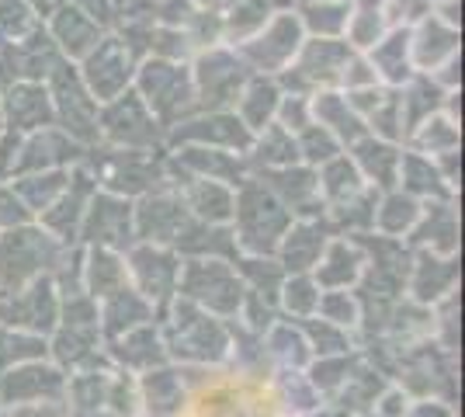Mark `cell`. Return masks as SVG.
<instances>
[{
  "label": "cell",
  "instance_id": "3",
  "mask_svg": "<svg viewBox=\"0 0 465 417\" xmlns=\"http://www.w3.org/2000/svg\"><path fill=\"white\" fill-rule=\"evenodd\" d=\"M243 278L236 275L230 261L223 258H192L181 261V275H177V296L202 306L205 313L226 320L243 310Z\"/></svg>",
  "mask_w": 465,
  "mask_h": 417
},
{
  "label": "cell",
  "instance_id": "5",
  "mask_svg": "<svg viewBox=\"0 0 465 417\" xmlns=\"http://www.w3.org/2000/svg\"><path fill=\"white\" fill-rule=\"evenodd\" d=\"M136 94L153 112V119L163 122L167 129L177 125V115H184L188 108H194L192 74L181 63L171 60L143 63V70L136 74Z\"/></svg>",
  "mask_w": 465,
  "mask_h": 417
},
{
  "label": "cell",
  "instance_id": "21",
  "mask_svg": "<svg viewBox=\"0 0 465 417\" xmlns=\"http://www.w3.org/2000/svg\"><path fill=\"white\" fill-rule=\"evenodd\" d=\"M327 243V223H320V219H292V226L285 230V237H282L274 254H282V268L289 275H299V272H312L316 268V261L323 258Z\"/></svg>",
  "mask_w": 465,
  "mask_h": 417
},
{
  "label": "cell",
  "instance_id": "30",
  "mask_svg": "<svg viewBox=\"0 0 465 417\" xmlns=\"http://www.w3.org/2000/svg\"><path fill=\"white\" fill-rule=\"evenodd\" d=\"M310 112H312V122L323 125L341 146H344V143L354 146L358 139H365V122L354 115V108L348 104V98L337 94V91L316 94V98L310 101Z\"/></svg>",
  "mask_w": 465,
  "mask_h": 417
},
{
  "label": "cell",
  "instance_id": "43",
  "mask_svg": "<svg viewBox=\"0 0 465 417\" xmlns=\"http://www.w3.org/2000/svg\"><path fill=\"white\" fill-rule=\"evenodd\" d=\"M413 143L420 146V154H424V157L455 154V150H459V125H455V119H445V115L424 119L420 125H417Z\"/></svg>",
  "mask_w": 465,
  "mask_h": 417
},
{
  "label": "cell",
  "instance_id": "37",
  "mask_svg": "<svg viewBox=\"0 0 465 417\" xmlns=\"http://www.w3.org/2000/svg\"><path fill=\"white\" fill-rule=\"evenodd\" d=\"M66 184H70V167H63V171H39V174H21L18 181H11V188L18 192V199L28 205L32 216H42L63 195Z\"/></svg>",
  "mask_w": 465,
  "mask_h": 417
},
{
  "label": "cell",
  "instance_id": "11",
  "mask_svg": "<svg viewBox=\"0 0 465 417\" xmlns=\"http://www.w3.org/2000/svg\"><path fill=\"white\" fill-rule=\"evenodd\" d=\"M247 80H251V70H247V63L240 60L236 53L209 49L198 60V70L192 74L194 104L198 108H209V112H223L226 104H236Z\"/></svg>",
  "mask_w": 465,
  "mask_h": 417
},
{
  "label": "cell",
  "instance_id": "55",
  "mask_svg": "<svg viewBox=\"0 0 465 417\" xmlns=\"http://www.w3.org/2000/svg\"><path fill=\"white\" fill-rule=\"evenodd\" d=\"M365 417H375V414H365Z\"/></svg>",
  "mask_w": 465,
  "mask_h": 417
},
{
  "label": "cell",
  "instance_id": "51",
  "mask_svg": "<svg viewBox=\"0 0 465 417\" xmlns=\"http://www.w3.org/2000/svg\"><path fill=\"white\" fill-rule=\"evenodd\" d=\"M11 417H63V400H59V403H28V407H15Z\"/></svg>",
  "mask_w": 465,
  "mask_h": 417
},
{
  "label": "cell",
  "instance_id": "39",
  "mask_svg": "<svg viewBox=\"0 0 465 417\" xmlns=\"http://www.w3.org/2000/svg\"><path fill=\"white\" fill-rule=\"evenodd\" d=\"M63 400H70L77 414H97V411L108 403V372L80 369L74 379H66ZM70 403H66V407H70Z\"/></svg>",
  "mask_w": 465,
  "mask_h": 417
},
{
  "label": "cell",
  "instance_id": "32",
  "mask_svg": "<svg viewBox=\"0 0 465 417\" xmlns=\"http://www.w3.org/2000/svg\"><path fill=\"white\" fill-rule=\"evenodd\" d=\"M455 275H459V268H455V254H430L424 251L420 258H417V268H413V282H410V293L417 303H438V299H445L455 293Z\"/></svg>",
  "mask_w": 465,
  "mask_h": 417
},
{
  "label": "cell",
  "instance_id": "23",
  "mask_svg": "<svg viewBox=\"0 0 465 417\" xmlns=\"http://www.w3.org/2000/svg\"><path fill=\"white\" fill-rule=\"evenodd\" d=\"M459 56V32L441 18H420V28L410 32V60L420 74H430Z\"/></svg>",
  "mask_w": 465,
  "mask_h": 417
},
{
  "label": "cell",
  "instance_id": "26",
  "mask_svg": "<svg viewBox=\"0 0 465 417\" xmlns=\"http://www.w3.org/2000/svg\"><path fill=\"white\" fill-rule=\"evenodd\" d=\"M184 205L192 219L198 223H213V226H226L232 219V209H236V192L232 184H223V181H209V178H192L184 184Z\"/></svg>",
  "mask_w": 465,
  "mask_h": 417
},
{
  "label": "cell",
  "instance_id": "18",
  "mask_svg": "<svg viewBox=\"0 0 465 417\" xmlns=\"http://www.w3.org/2000/svg\"><path fill=\"white\" fill-rule=\"evenodd\" d=\"M188 205L181 199V192H150L139 202L136 209V237L143 243H156V247H174V240L181 237V230L188 226Z\"/></svg>",
  "mask_w": 465,
  "mask_h": 417
},
{
  "label": "cell",
  "instance_id": "20",
  "mask_svg": "<svg viewBox=\"0 0 465 417\" xmlns=\"http://www.w3.org/2000/svg\"><path fill=\"white\" fill-rule=\"evenodd\" d=\"M97 192V181L84 171V167H74L70 171V184L63 188L59 195L45 213H42V230L49 237H56L59 243H74V237L80 233V223H84V213H87V202Z\"/></svg>",
  "mask_w": 465,
  "mask_h": 417
},
{
  "label": "cell",
  "instance_id": "38",
  "mask_svg": "<svg viewBox=\"0 0 465 417\" xmlns=\"http://www.w3.org/2000/svg\"><path fill=\"white\" fill-rule=\"evenodd\" d=\"M420 209H424V205L413 199V195H407V192L379 195V205H375V226L392 240L407 237L410 230L417 226V219H420Z\"/></svg>",
  "mask_w": 465,
  "mask_h": 417
},
{
  "label": "cell",
  "instance_id": "25",
  "mask_svg": "<svg viewBox=\"0 0 465 417\" xmlns=\"http://www.w3.org/2000/svg\"><path fill=\"white\" fill-rule=\"evenodd\" d=\"M351 160H354V167H358V174H361V181L369 184V188H382V192H392L396 188V181H400V160H403V154L389 143V139H375V136H365L354 143V154H351Z\"/></svg>",
  "mask_w": 465,
  "mask_h": 417
},
{
  "label": "cell",
  "instance_id": "48",
  "mask_svg": "<svg viewBox=\"0 0 465 417\" xmlns=\"http://www.w3.org/2000/svg\"><path fill=\"white\" fill-rule=\"evenodd\" d=\"M25 223H32L28 205L18 199V192L11 184H0V230H15V226H25Z\"/></svg>",
  "mask_w": 465,
  "mask_h": 417
},
{
  "label": "cell",
  "instance_id": "28",
  "mask_svg": "<svg viewBox=\"0 0 465 417\" xmlns=\"http://www.w3.org/2000/svg\"><path fill=\"white\" fill-rule=\"evenodd\" d=\"M101 303H104V310H97V317H101V334L112 341L122 338L125 331L143 327V323L153 320V306L139 296L133 285L118 289V293H112V296L101 299Z\"/></svg>",
  "mask_w": 465,
  "mask_h": 417
},
{
  "label": "cell",
  "instance_id": "1",
  "mask_svg": "<svg viewBox=\"0 0 465 417\" xmlns=\"http://www.w3.org/2000/svg\"><path fill=\"white\" fill-rule=\"evenodd\" d=\"M289 226L292 213L264 188V181L243 178L236 184V209H232L236 251L251 258H272Z\"/></svg>",
  "mask_w": 465,
  "mask_h": 417
},
{
  "label": "cell",
  "instance_id": "7",
  "mask_svg": "<svg viewBox=\"0 0 465 417\" xmlns=\"http://www.w3.org/2000/svg\"><path fill=\"white\" fill-rule=\"evenodd\" d=\"M0 323L35 338H49L59 323V289L53 278L42 275L18 293L0 296Z\"/></svg>",
  "mask_w": 465,
  "mask_h": 417
},
{
  "label": "cell",
  "instance_id": "53",
  "mask_svg": "<svg viewBox=\"0 0 465 417\" xmlns=\"http://www.w3.org/2000/svg\"><path fill=\"white\" fill-rule=\"evenodd\" d=\"M312 417H337V414H312Z\"/></svg>",
  "mask_w": 465,
  "mask_h": 417
},
{
  "label": "cell",
  "instance_id": "50",
  "mask_svg": "<svg viewBox=\"0 0 465 417\" xmlns=\"http://www.w3.org/2000/svg\"><path fill=\"white\" fill-rule=\"evenodd\" d=\"M407 417H451V407L441 400H417L413 407H407Z\"/></svg>",
  "mask_w": 465,
  "mask_h": 417
},
{
  "label": "cell",
  "instance_id": "2",
  "mask_svg": "<svg viewBox=\"0 0 465 417\" xmlns=\"http://www.w3.org/2000/svg\"><path fill=\"white\" fill-rule=\"evenodd\" d=\"M66 254V243L49 237L42 226H15V230H0V296L18 293L28 282L49 275V268H56Z\"/></svg>",
  "mask_w": 465,
  "mask_h": 417
},
{
  "label": "cell",
  "instance_id": "24",
  "mask_svg": "<svg viewBox=\"0 0 465 417\" xmlns=\"http://www.w3.org/2000/svg\"><path fill=\"white\" fill-rule=\"evenodd\" d=\"M49 39L66 60H84L97 42L104 39V28L87 15H80L77 7H59L49 18Z\"/></svg>",
  "mask_w": 465,
  "mask_h": 417
},
{
  "label": "cell",
  "instance_id": "9",
  "mask_svg": "<svg viewBox=\"0 0 465 417\" xmlns=\"http://www.w3.org/2000/svg\"><path fill=\"white\" fill-rule=\"evenodd\" d=\"M160 122L153 119V112L143 104L136 91H125L118 98L104 101L97 108V136L112 139L115 146L125 150H150L160 139Z\"/></svg>",
  "mask_w": 465,
  "mask_h": 417
},
{
  "label": "cell",
  "instance_id": "41",
  "mask_svg": "<svg viewBox=\"0 0 465 417\" xmlns=\"http://www.w3.org/2000/svg\"><path fill=\"white\" fill-rule=\"evenodd\" d=\"M278 293H282V306L299 320L316 317V306H320V296H323V289L316 285V278H312L310 272L289 275L285 282H282Z\"/></svg>",
  "mask_w": 465,
  "mask_h": 417
},
{
  "label": "cell",
  "instance_id": "46",
  "mask_svg": "<svg viewBox=\"0 0 465 417\" xmlns=\"http://www.w3.org/2000/svg\"><path fill=\"white\" fill-rule=\"evenodd\" d=\"M295 146H299V157L306 160L310 167H323L327 160L341 154V143L330 136L323 125H316V122H310L306 129L295 133Z\"/></svg>",
  "mask_w": 465,
  "mask_h": 417
},
{
  "label": "cell",
  "instance_id": "29",
  "mask_svg": "<svg viewBox=\"0 0 465 417\" xmlns=\"http://www.w3.org/2000/svg\"><path fill=\"white\" fill-rule=\"evenodd\" d=\"M112 358H118L129 369L150 372L156 365H163L171 355H167V344H163V338H160V331H156L153 323H143V327H133L122 338L112 341Z\"/></svg>",
  "mask_w": 465,
  "mask_h": 417
},
{
  "label": "cell",
  "instance_id": "34",
  "mask_svg": "<svg viewBox=\"0 0 465 417\" xmlns=\"http://www.w3.org/2000/svg\"><path fill=\"white\" fill-rule=\"evenodd\" d=\"M371 70L375 77L400 87L413 77V60H410V28H392V35H382V42L371 45Z\"/></svg>",
  "mask_w": 465,
  "mask_h": 417
},
{
  "label": "cell",
  "instance_id": "47",
  "mask_svg": "<svg viewBox=\"0 0 465 417\" xmlns=\"http://www.w3.org/2000/svg\"><path fill=\"white\" fill-rule=\"evenodd\" d=\"M39 28V18L21 0H0V35L7 42H18Z\"/></svg>",
  "mask_w": 465,
  "mask_h": 417
},
{
  "label": "cell",
  "instance_id": "49",
  "mask_svg": "<svg viewBox=\"0 0 465 417\" xmlns=\"http://www.w3.org/2000/svg\"><path fill=\"white\" fill-rule=\"evenodd\" d=\"M379 417H407V393L403 390H389L379 397Z\"/></svg>",
  "mask_w": 465,
  "mask_h": 417
},
{
  "label": "cell",
  "instance_id": "22",
  "mask_svg": "<svg viewBox=\"0 0 465 417\" xmlns=\"http://www.w3.org/2000/svg\"><path fill=\"white\" fill-rule=\"evenodd\" d=\"M365 264H369V261L361 254V243L333 237L327 243V251H323V258L316 261V268H312L310 275L316 278V285H320L323 293H330V289H351V285L361 282Z\"/></svg>",
  "mask_w": 465,
  "mask_h": 417
},
{
  "label": "cell",
  "instance_id": "16",
  "mask_svg": "<svg viewBox=\"0 0 465 417\" xmlns=\"http://www.w3.org/2000/svg\"><path fill=\"white\" fill-rule=\"evenodd\" d=\"M351 56L354 49L344 39H302L295 60L282 74L299 84H341Z\"/></svg>",
  "mask_w": 465,
  "mask_h": 417
},
{
  "label": "cell",
  "instance_id": "44",
  "mask_svg": "<svg viewBox=\"0 0 465 417\" xmlns=\"http://www.w3.org/2000/svg\"><path fill=\"white\" fill-rule=\"evenodd\" d=\"M35 358H45V338L0 323V372L11 365H21V362H35Z\"/></svg>",
  "mask_w": 465,
  "mask_h": 417
},
{
  "label": "cell",
  "instance_id": "42",
  "mask_svg": "<svg viewBox=\"0 0 465 417\" xmlns=\"http://www.w3.org/2000/svg\"><path fill=\"white\" fill-rule=\"evenodd\" d=\"M348 4H316V7H306V15H299V25L316 39H341L348 32Z\"/></svg>",
  "mask_w": 465,
  "mask_h": 417
},
{
  "label": "cell",
  "instance_id": "19",
  "mask_svg": "<svg viewBox=\"0 0 465 417\" xmlns=\"http://www.w3.org/2000/svg\"><path fill=\"white\" fill-rule=\"evenodd\" d=\"M174 143L213 146V150H230V154H251L253 133L232 112H209L202 119L177 122Z\"/></svg>",
  "mask_w": 465,
  "mask_h": 417
},
{
  "label": "cell",
  "instance_id": "14",
  "mask_svg": "<svg viewBox=\"0 0 465 417\" xmlns=\"http://www.w3.org/2000/svg\"><path fill=\"white\" fill-rule=\"evenodd\" d=\"M125 268H129V285H133L153 310L160 303H171V299L177 296L181 261H177V254L171 247H156V243L129 247Z\"/></svg>",
  "mask_w": 465,
  "mask_h": 417
},
{
  "label": "cell",
  "instance_id": "27",
  "mask_svg": "<svg viewBox=\"0 0 465 417\" xmlns=\"http://www.w3.org/2000/svg\"><path fill=\"white\" fill-rule=\"evenodd\" d=\"M278 101H282V87H278L272 77H251L247 84H243V91H240L236 104H232V115L257 136L261 129H268V125L274 122V115H278Z\"/></svg>",
  "mask_w": 465,
  "mask_h": 417
},
{
  "label": "cell",
  "instance_id": "35",
  "mask_svg": "<svg viewBox=\"0 0 465 417\" xmlns=\"http://www.w3.org/2000/svg\"><path fill=\"white\" fill-rule=\"evenodd\" d=\"M177 164H184L192 171V178L223 181V184H240V154L230 150H213V146H188L177 154Z\"/></svg>",
  "mask_w": 465,
  "mask_h": 417
},
{
  "label": "cell",
  "instance_id": "33",
  "mask_svg": "<svg viewBox=\"0 0 465 417\" xmlns=\"http://www.w3.org/2000/svg\"><path fill=\"white\" fill-rule=\"evenodd\" d=\"M129 285V268L125 254L108 251V247H91L87 264H84V293L91 299H108L112 293Z\"/></svg>",
  "mask_w": 465,
  "mask_h": 417
},
{
  "label": "cell",
  "instance_id": "4",
  "mask_svg": "<svg viewBox=\"0 0 465 417\" xmlns=\"http://www.w3.org/2000/svg\"><path fill=\"white\" fill-rule=\"evenodd\" d=\"M167 331H171V338H163L167 355L184 358L188 365H215L230 358V334L223 320L188 299H174V320Z\"/></svg>",
  "mask_w": 465,
  "mask_h": 417
},
{
  "label": "cell",
  "instance_id": "12",
  "mask_svg": "<svg viewBox=\"0 0 465 417\" xmlns=\"http://www.w3.org/2000/svg\"><path fill=\"white\" fill-rule=\"evenodd\" d=\"M133 77H136V74H133V53L122 45L118 35H104V39L97 42L94 49L80 60V80H84V87L91 91V98H94L97 104L125 94Z\"/></svg>",
  "mask_w": 465,
  "mask_h": 417
},
{
  "label": "cell",
  "instance_id": "10",
  "mask_svg": "<svg viewBox=\"0 0 465 417\" xmlns=\"http://www.w3.org/2000/svg\"><path fill=\"white\" fill-rule=\"evenodd\" d=\"M302 39H306V32L299 25V15L278 11L253 39L240 42V60L253 66L257 74H282L295 60Z\"/></svg>",
  "mask_w": 465,
  "mask_h": 417
},
{
  "label": "cell",
  "instance_id": "40",
  "mask_svg": "<svg viewBox=\"0 0 465 417\" xmlns=\"http://www.w3.org/2000/svg\"><path fill=\"white\" fill-rule=\"evenodd\" d=\"M251 150L257 154V160H264L268 171H274V167H292V164L299 160L295 136H292L289 129H282L278 122H272L268 129H261V133L253 136Z\"/></svg>",
  "mask_w": 465,
  "mask_h": 417
},
{
  "label": "cell",
  "instance_id": "17",
  "mask_svg": "<svg viewBox=\"0 0 465 417\" xmlns=\"http://www.w3.org/2000/svg\"><path fill=\"white\" fill-rule=\"evenodd\" d=\"M0 115H4V129L7 133H39L45 125H56V112H53V98L49 87L39 80H21L7 87V98L0 101Z\"/></svg>",
  "mask_w": 465,
  "mask_h": 417
},
{
  "label": "cell",
  "instance_id": "52",
  "mask_svg": "<svg viewBox=\"0 0 465 417\" xmlns=\"http://www.w3.org/2000/svg\"><path fill=\"white\" fill-rule=\"evenodd\" d=\"M0 417H11V411H7V407H4V403H0Z\"/></svg>",
  "mask_w": 465,
  "mask_h": 417
},
{
  "label": "cell",
  "instance_id": "15",
  "mask_svg": "<svg viewBox=\"0 0 465 417\" xmlns=\"http://www.w3.org/2000/svg\"><path fill=\"white\" fill-rule=\"evenodd\" d=\"M80 146L74 136H66L56 125H45L39 133L21 136L15 174H39V171H63L70 164H80Z\"/></svg>",
  "mask_w": 465,
  "mask_h": 417
},
{
  "label": "cell",
  "instance_id": "36",
  "mask_svg": "<svg viewBox=\"0 0 465 417\" xmlns=\"http://www.w3.org/2000/svg\"><path fill=\"white\" fill-rule=\"evenodd\" d=\"M316 184H320V199H323V205H330V209L341 205V202L354 199L361 188H369L348 154H337L333 160H327L323 171H316Z\"/></svg>",
  "mask_w": 465,
  "mask_h": 417
},
{
  "label": "cell",
  "instance_id": "31",
  "mask_svg": "<svg viewBox=\"0 0 465 417\" xmlns=\"http://www.w3.org/2000/svg\"><path fill=\"white\" fill-rule=\"evenodd\" d=\"M139 386V403L146 407L150 417H177L181 403H184V379L174 369L156 365L150 372H143Z\"/></svg>",
  "mask_w": 465,
  "mask_h": 417
},
{
  "label": "cell",
  "instance_id": "54",
  "mask_svg": "<svg viewBox=\"0 0 465 417\" xmlns=\"http://www.w3.org/2000/svg\"><path fill=\"white\" fill-rule=\"evenodd\" d=\"M0 133H4V115H0Z\"/></svg>",
  "mask_w": 465,
  "mask_h": 417
},
{
  "label": "cell",
  "instance_id": "13",
  "mask_svg": "<svg viewBox=\"0 0 465 417\" xmlns=\"http://www.w3.org/2000/svg\"><path fill=\"white\" fill-rule=\"evenodd\" d=\"M66 393V372L49 362H21L0 372V403L7 411L28 403H59Z\"/></svg>",
  "mask_w": 465,
  "mask_h": 417
},
{
  "label": "cell",
  "instance_id": "45",
  "mask_svg": "<svg viewBox=\"0 0 465 417\" xmlns=\"http://www.w3.org/2000/svg\"><path fill=\"white\" fill-rule=\"evenodd\" d=\"M389 21H386V11H375V7H358V11H351L348 18V45L351 49H371L375 42H382L386 35Z\"/></svg>",
  "mask_w": 465,
  "mask_h": 417
},
{
  "label": "cell",
  "instance_id": "6",
  "mask_svg": "<svg viewBox=\"0 0 465 417\" xmlns=\"http://www.w3.org/2000/svg\"><path fill=\"white\" fill-rule=\"evenodd\" d=\"M49 98H53V112H56V122L63 125L66 136L80 139H97V104L91 98V91L84 87L80 80V70L70 66V60H59L49 74Z\"/></svg>",
  "mask_w": 465,
  "mask_h": 417
},
{
  "label": "cell",
  "instance_id": "8",
  "mask_svg": "<svg viewBox=\"0 0 465 417\" xmlns=\"http://www.w3.org/2000/svg\"><path fill=\"white\" fill-rule=\"evenodd\" d=\"M77 237H84L91 247H108L125 254V247H133L136 237V205L115 192H94Z\"/></svg>",
  "mask_w": 465,
  "mask_h": 417
}]
</instances>
